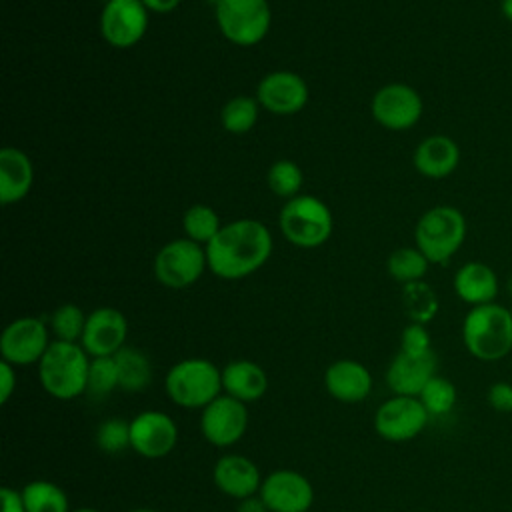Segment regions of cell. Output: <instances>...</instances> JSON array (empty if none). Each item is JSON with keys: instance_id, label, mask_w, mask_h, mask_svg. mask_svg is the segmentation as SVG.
I'll list each match as a JSON object with an SVG mask.
<instances>
[{"instance_id": "6da1fadb", "label": "cell", "mask_w": 512, "mask_h": 512, "mask_svg": "<svg viewBox=\"0 0 512 512\" xmlns=\"http://www.w3.org/2000/svg\"><path fill=\"white\" fill-rule=\"evenodd\" d=\"M272 248V232L260 220L228 222L206 244L208 270L222 280L246 278L268 262Z\"/></svg>"}, {"instance_id": "7a4b0ae2", "label": "cell", "mask_w": 512, "mask_h": 512, "mask_svg": "<svg viewBox=\"0 0 512 512\" xmlns=\"http://www.w3.org/2000/svg\"><path fill=\"white\" fill-rule=\"evenodd\" d=\"M90 354L80 342L52 340L38 362V382L56 400H74L86 394Z\"/></svg>"}, {"instance_id": "3957f363", "label": "cell", "mask_w": 512, "mask_h": 512, "mask_svg": "<svg viewBox=\"0 0 512 512\" xmlns=\"http://www.w3.org/2000/svg\"><path fill=\"white\" fill-rule=\"evenodd\" d=\"M462 342L482 362H496L508 356L512 350L510 308L496 302L472 306L462 322Z\"/></svg>"}, {"instance_id": "277c9868", "label": "cell", "mask_w": 512, "mask_h": 512, "mask_svg": "<svg viewBox=\"0 0 512 512\" xmlns=\"http://www.w3.org/2000/svg\"><path fill=\"white\" fill-rule=\"evenodd\" d=\"M164 390L176 406L202 410L222 394V368L206 358H184L168 368Z\"/></svg>"}, {"instance_id": "5b68a950", "label": "cell", "mask_w": 512, "mask_h": 512, "mask_svg": "<svg viewBox=\"0 0 512 512\" xmlns=\"http://www.w3.org/2000/svg\"><path fill=\"white\" fill-rule=\"evenodd\" d=\"M278 226L290 244L298 248H318L330 238L334 218L324 200L312 194H298L284 202Z\"/></svg>"}, {"instance_id": "8992f818", "label": "cell", "mask_w": 512, "mask_h": 512, "mask_svg": "<svg viewBox=\"0 0 512 512\" xmlns=\"http://www.w3.org/2000/svg\"><path fill=\"white\" fill-rule=\"evenodd\" d=\"M466 218L454 206H434L426 210L414 228L416 248L430 264H446L464 244Z\"/></svg>"}, {"instance_id": "52a82bcc", "label": "cell", "mask_w": 512, "mask_h": 512, "mask_svg": "<svg viewBox=\"0 0 512 512\" xmlns=\"http://www.w3.org/2000/svg\"><path fill=\"white\" fill-rule=\"evenodd\" d=\"M214 16L220 34L240 48L260 44L272 26L268 0H220Z\"/></svg>"}, {"instance_id": "ba28073f", "label": "cell", "mask_w": 512, "mask_h": 512, "mask_svg": "<svg viewBox=\"0 0 512 512\" xmlns=\"http://www.w3.org/2000/svg\"><path fill=\"white\" fill-rule=\"evenodd\" d=\"M208 268L206 246L190 240L176 238L166 242L154 256L152 270L154 278L166 288H188L200 280Z\"/></svg>"}, {"instance_id": "9c48e42d", "label": "cell", "mask_w": 512, "mask_h": 512, "mask_svg": "<svg viewBox=\"0 0 512 512\" xmlns=\"http://www.w3.org/2000/svg\"><path fill=\"white\" fill-rule=\"evenodd\" d=\"M430 420L418 396L394 394L374 412V430L388 442H408L422 434Z\"/></svg>"}, {"instance_id": "30bf717a", "label": "cell", "mask_w": 512, "mask_h": 512, "mask_svg": "<svg viewBox=\"0 0 512 512\" xmlns=\"http://www.w3.org/2000/svg\"><path fill=\"white\" fill-rule=\"evenodd\" d=\"M50 326L36 316H22L12 320L0 336V354L12 366L38 364L50 342Z\"/></svg>"}, {"instance_id": "8fae6325", "label": "cell", "mask_w": 512, "mask_h": 512, "mask_svg": "<svg viewBox=\"0 0 512 512\" xmlns=\"http://www.w3.org/2000/svg\"><path fill=\"white\" fill-rule=\"evenodd\" d=\"M248 428V404L220 394L200 410V432L204 440L216 448L234 446Z\"/></svg>"}, {"instance_id": "7c38bea8", "label": "cell", "mask_w": 512, "mask_h": 512, "mask_svg": "<svg viewBox=\"0 0 512 512\" xmlns=\"http://www.w3.org/2000/svg\"><path fill=\"white\" fill-rule=\"evenodd\" d=\"M374 120L388 130H408L418 124L424 102L416 88L404 82H390L376 90L370 104Z\"/></svg>"}, {"instance_id": "4fadbf2b", "label": "cell", "mask_w": 512, "mask_h": 512, "mask_svg": "<svg viewBox=\"0 0 512 512\" xmlns=\"http://www.w3.org/2000/svg\"><path fill=\"white\" fill-rule=\"evenodd\" d=\"M150 12L140 0H106L100 14L102 38L114 48L136 46L148 30Z\"/></svg>"}, {"instance_id": "5bb4252c", "label": "cell", "mask_w": 512, "mask_h": 512, "mask_svg": "<svg viewBox=\"0 0 512 512\" xmlns=\"http://www.w3.org/2000/svg\"><path fill=\"white\" fill-rule=\"evenodd\" d=\"M178 442L176 420L162 410H142L130 420V450L156 460L168 456Z\"/></svg>"}, {"instance_id": "9a60e30c", "label": "cell", "mask_w": 512, "mask_h": 512, "mask_svg": "<svg viewBox=\"0 0 512 512\" xmlns=\"http://www.w3.org/2000/svg\"><path fill=\"white\" fill-rule=\"evenodd\" d=\"M258 494L270 512H308L314 504L312 482L302 472L288 468L266 474Z\"/></svg>"}, {"instance_id": "2e32d148", "label": "cell", "mask_w": 512, "mask_h": 512, "mask_svg": "<svg viewBox=\"0 0 512 512\" xmlns=\"http://www.w3.org/2000/svg\"><path fill=\"white\" fill-rule=\"evenodd\" d=\"M308 96L310 92L306 80L290 70H276L266 74L256 88V100L260 108L276 116H290L304 110Z\"/></svg>"}, {"instance_id": "e0dca14e", "label": "cell", "mask_w": 512, "mask_h": 512, "mask_svg": "<svg viewBox=\"0 0 512 512\" xmlns=\"http://www.w3.org/2000/svg\"><path fill=\"white\" fill-rule=\"evenodd\" d=\"M128 338V320L126 316L112 306H100L92 310L86 318L82 348L90 354V358L114 356L126 346Z\"/></svg>"}, {"instance_id": "ac0fdd59", "label": "cell", "mask_w": 512, "mask_h": 512, "mask_svg": "<svg viewBox=\"0 0 512 512\" xmlns=\"http://www.w3.org/2000/svg\"><path fill=\"white\" fill-rule=\"evenodd\" d=\"M438 358L434 350L424 354L398 352L386 368V384L392 394L418 396L432 376H436Z\"/></svg>"}, {"instance_id": "d6986e66", "label": "cell", "mask_w": 512, "mask_h": 512, "mask_svg": "<svg viewBox=\"0 0 512 512\" xmlns=\"http://www.w3.org/2000/svg\"><path fill=\"white\" fill-rule=\"evenodd\" d=\"M262 474L254 460L244 454H224L212 468V480L216 488L234 500H244L258 494L262 486Z\"/></svg>"}, {"instance_id": "ffe728a7", "label": "cell", "mask_w": 512, "mask_h": 512, "mask_svg": "<svg viewBox=\"0 0 512 512\" xmlns=\"http://www.w3.org/2000/svg\"><path fill=\"white\" fill-rule=\"evenodd\" d=\"M324 386L334 400L342 404H358L370 396L374 380L362 362L342 358L326 368Z\"/></svg>"}, {"instance_id": "44dd1931", "label": "cell", "mask_w": 512, "mask_h": 512, "mask_svg": "<svg viewBox=\"0 0 512 512\" xmlns=\"http://www.w3.org/2000/svg\"><path fill=\"white\" fill-rule=\"evenodd\" d=\"M34 184V164L30 156L14 146L0 150V202L16 204L28 196Z\"/></svg>"}, {"instance_id": "7402d4cb", "label": "cell", "mask_w": 512, "mask_h": 512, "mask_svg": "<svg viewBox=\"0 0 512 512\" xmlns=\"http://www.w3.org/2000/svg\"><path fill=\"white\" fill-rule=\"evenodd\" d=\"M412 162L416 172L426 178H446L458 168L460 148L450 136L432 134L416 146Z\"/></svg>"}, {"instance_id": "603a6c76", "label": "cell", "mask_w": 512, "mask_h": 512, "mask_svg": "<svg viewBox=\"0 0 512 512\" xmlns=\"http://www.w3.org/2000/svg\"><path fill=\"white\" fill-rule=\"evenodd\" d=\"M268 390L266 370L252 360H232L222 368V392L252 404L260 400Z\"/></svg>"}, {"instance_id": "cb8c5ba5", "label": "cell", "mask_w": 512, "mask_h": 512, "mask_svg": "<svg viewBox=\"0 0 512 512\" xmlns=\"http://www.w3.org/2000/svg\"><path fill=\"white\" fill-rule=\"evenodd\" d=\"M454 292L470 306L492 304L498 296V276L484 262H466L454 274Z\"/></svg>"}, {"instance_id": "d4e9b609", "label": "cell", "mask_w": 512, "mask_h": 512, "mask_svg": "<svg viewBox=\"0 0 512 512\" xmlns=\"http://www.w3.org/2000/svg\"><path fill=\"white\" fill-rule=\"evenodd\" d=\"M118 368V386L124 392H140L152 382V364L148 356L132 346H124L114 354Z\"/></svg>"}, {"instance_id": "484cf974", "label": "cell", "mask_w": 512, "mask_h": 512, "mask_svg": "<svg viewBox=\"0 0 512 512\" xmlns=\"http://www.w3.org/2000/svg\"><path fill=\"white\" fill-rule=\"evenodd\" d=\"M20 492L26 512H72L68 494L52 480H32Z\"/></svg>"}, {"instance_id": "4316f807", "label": "cell", "mask_w": 512, "mask_h": 512, "mask_svg": "<svg viewBox=\"0 0 512 512\" xmlns=\"http://www.w3.org/2000/svg\"><path fill=\"white\" fill-rule=\"evenodd\" d=\"M428 266H430L428 258L416 246L414 248L404 246V248L394 250L386 262L388 274L402 286L422 280L428 272Z\"/></svg>"}, {"instance_id": "83f0119b", "label": "cell", "mask_w": 512, "mask_h": 512, "mask_svg": "<svg viewBox=\"0 0 512 512\" xmlns=\"http://www.w3.org/2000/svg\"><path fill=\"white\" fill-rule=\"evenodd\" d=\"M258 112H260V104L256 98L234 96L224 104L220 112V122L224 130L230 134H246L256 126Z\"/></svg>"}, {"instance_id": "f1b7e54d", "label": "cell", "mask_w": 512, "mask_h": 512, "mask_svg": "<svg viewBox=\"0 0 512 512\" xmlns=\"http://www.w3.org/2000/svg\"><path fill=\"white\" fill-rule=\"evenodd\" d=\"M402 304L410 320L418 324L430 322L438 312V298L434 290L422 280L402 286Z\"/></svg>"}, {"instance_id": "f546056e", "label": "cell", "mask_w": 512, "mask_h": 512, "mask_svg": "<svg viewBox=\"0 0 512 512\" xmlns=\"http://www.w3.org/2000/svg\"><path fill=\"white\" fill-rule=\"evenodd\" d=\"M220 228L222 224L216 210L206 204H194L182 216L184 236L202 246H206L220 232Z\"/></svg>"}, {"instance_id": "4dcf8cb0", "label": "cell", "mask_w": 512, "mask_h": 512, "mask_svg": "<svg viewBox=\"0 0 512 512\" xmlns=\"http://www.w3.org/2000/svg\"><path fill=\"white\" fill-rule=\"evenodd\" d=\"M86 318L88 314H84V310L72 302L60 304L48 320L50 326V334L54 336V340H64V342H80L82 334H84V326H86Z\"/></svg>"}, {"instance_id": "1f68e13d", "label": "cell", "mask_w": 512, "mask_h": 512, "mask_svg": "<svg viewBox=\"0 0 512 512\" xmlns=\"http://www.w3.org/2000/svg\"><path fill=\"white\" fill-rule=\"evenodd\" d=\"M418 398L430 416H444L456 406L458 392L452 380L436 374L428 380V384L422 388Z\"/></svg>"}, {"instance_id": "d6a6232c", "label": "cell", "mask_w": 512, "mask_h": 512, "mask_svg": "<svg viewBox=\"0 0 512 512\" xmlns=\"http://www.w3.org/2000/svg\"><path fill=\"white\" fill-rule=\"evenodd\" d=\"M114 390H120L118 386V368L114 356H100L90 360V370H88V384H86V394L90 398H106Z\"/></svg>"}, {"instance_id": "836d02e7", "label": "cell", "mask_w": 512, "mask_h": 512, "mask_svg": "<svg viewBox=\"0 0 512 512\" xmlns=\"http://www.w3.org/2000/svg\"><path fill=\"white\" fill-rule=\"evenodd\" d=\"M302 182H304V174L300 170V166L292 160H278L274 162L270 168H268V174H266V184L268 188L280 196V198H294L298 196L300 188H302Z\"/></svg>"}, {"instance_id": "e575fe53", "label": "cell", "mask_w": 512, "mask_h": 512, "mask_svg": "<svg viewBox=\"0 0 512 512\" xmlns=\"http://www.w3.org/2000/svg\"><path fill=\"white\" fill-rule=\"evenodd\" d=\"M96 446L104 454H120L130 448V420L108 418L96 428Z\"/></svg>"}, {"instance_id": "d590c367", "label": "cell", "mask_w": 512, "mask_h": 512, "mask_svg": "<svg viewBox=\"0 0 512 512\" xmlns=\"http://www.w3.org/2000/svg\"><path fill=\"white\" fill-rule=\"evenodd\" d=\"M400 350L410 352V354H424L432 350L430 342V332L426 330V324L410 322L400 336Z\"/></svg>"}, {"instance_id": "8d00e7d4", "label": "cell", "mask_w": 512, "mask_h": 512, "mask_svg": "<svg viewBox=\"0 0 512 512\" xmlns=\"http://www.w3.org/2000/svg\"><path fill=\"white\" fill-rule=\"evenodd\" d=\"M488 404L502 414L512 412V384L510 382H494L488 388Z\"/></svg>"}, {"instance_id": "74e56055", "label": "cell", "mask_w": 512, "mask_h": 512, "mask_svg": "<svg viewBox=\"0 0 512 512\" xmlns=\"http://www.w3.org/2000/svg\"><path fill=\"white\" fill-rule=\"evenodd\" d=\"M18 384V376H16V366H12L10 362L0 360V402L6 404L10 400V396L14 394Z\"/></svg>"}, {"instance_id": "f35d334b", "label": "cell", "mask_w": 512, "mask_h": 512, "mask_svg": "<svg viewBox=\"0 0 512 512\" xmlns=\"http://www.w3.org/2000/svg\"><path fill=\"white\" fill-rule=\"evenodd\" d=\"M0 502H2V512H26L22 492L10 486L0 488Z\"/></svg>"}, {"instance_id": "ab89813d", "label": "cell", "mask_w": 512, "mask_h": 512, "mask_svg": "<svg viewBox=\"0 0 512 512\" xmlns=\"http://www.w3.org/2000/svg\"><path fill=\"white\" fill-rule=\"evenodd\" d=\"M236 512H270V510H268L266 502L260 498V494H254L244 500H238Z\"/></svg>"}, {"instance_id": "60d3db41", "label": "cell", "mask_w": 512, "mask_h": 512, "mask_svg": "<svg viewBox=\"0 0 512 512\" xmlns=\"http://www.w3.org/2000/svg\"><path fill=\"white\" fill-rule=\"evenodd\" d=\"M148 12H154V14H168V12H174L182 0H140Z\"/></svg>"}, {"instance_id": "b9f144b4", "label": "cell", "mask_w": 512, "mask_h": 512, "mask_svg": "<svg viewBox=\"0 0 512 512\" xmlns=\"http://www.w3.org/2000/svg\"><path fill=\"white\" fill-rule=\"evenodd\" d=\"M500 10H502L504 18L512 22V0H502V4H500Z\"/></svg>"}, {"instance_id": "7bdbcfd3", "label": "cell", "mask_w": 512, "mask_h": 512, "mask_svg": "<svg viewBox=\"0 0 512 512\" xmlns=\"http://www.w3.org/2000/svg\"><path fill=\"white\" fill-rule=\"evenodd\" d=\"M128 512H158V510H154V508H132Z\"/></svg>"}, {"instance_id": "ee69618b", "label": "cell", "mask_w": 512, "mask_h": 512, "mask_svg": "<svg viewBox=\"0 0 512 512\" xmlns=\"http://www.w3.org/2000/svg\"><path fill=\"white\" fill-rule=\"evenodd\" d=\"M72 512H100V510H96V508H76Z\"/></svg>"}, {"instance_id": "f6af8a7d", "label": "cell", "mask_w": 512, "mask_h": 512, "mask_svg": "<svg viewBox=\"0 0 512 512\" xmlns=\"http://www.w3.org/2000/svg\"><path fill=\"white\" fill-rule=\"evenodd\" d=\"M210 2H212V4H214V6H216V4H218V2H220V0H210Z\"/></svg>"}, {"instance_id": "bcb514c9", "label": "cell", "mask_w": 512, "mask_h": 512, "mask_svg": "<svg viewBox=\"0 0 512 512\" xmlns=\"http://www.w3.org/2000/svg\"><path fill=\"white\" fill-rule=\"evenodd\" d=\"M510 290H512V278H510Z\"/></svg>"}, {"instance_id": "7dc6e473", "label": "cell", "mask_w": 512, "mask_h": 512, "mask_svg": "<svg viewBox=\"0 0 512 512\" xmlns=\"http://www.w3.org/2000/svg\"><path fill=\"white\" fill-rule=\"evenodd\" d=\"M510 314H512V306H510Z\"/></svg>"}]
</instances>
